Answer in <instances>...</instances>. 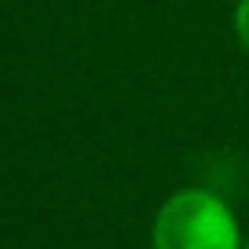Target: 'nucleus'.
<instances>
[{
	"label": "nucleus",
	"mask_w": 249,
	"mask_h": 249,
	"mask_svg": "<svg viewBox=\"0 0 249 249\" xmlns=\"http://www.w3.org/2000/svg\"><path fill=\"white\" fill-rule=\"evenodd\" d=\"M246 249H249V242H246Z\"/></svg>",
	"instance_id": "7ed1b4c3"
},
{
	"label": "nucleus",
	"mask_w": 249,
	"mask_h": 249,
	"mask_svg": "<svg viewBox=\"0 0 249 249\" xmlns=\"http://www.w3.org/2000/svg\"><path fill=\"white\" fill-rule=\"evenodd\" d=\"M154 249H246V242L224 198L205 187H187L158 209Z\"/></svg>",
	"instance_id": "f257e3e1"
},
{
	"label": "nucleus",
	"mask_w": 249,
	"mask_h": 249,
	"mask_svg": "<svg viewBox=\"0 0 249 249\" xmlns=\"http://www.w3.org/2000/svg\"><path fill=\"white\" fill-rule=\"evenodd\" d=\"M234 33H238L242 48L249 52V0H238V8H234Z\"/></svg>",
	"instance_id": "f03ea898"
}]
</instances>
